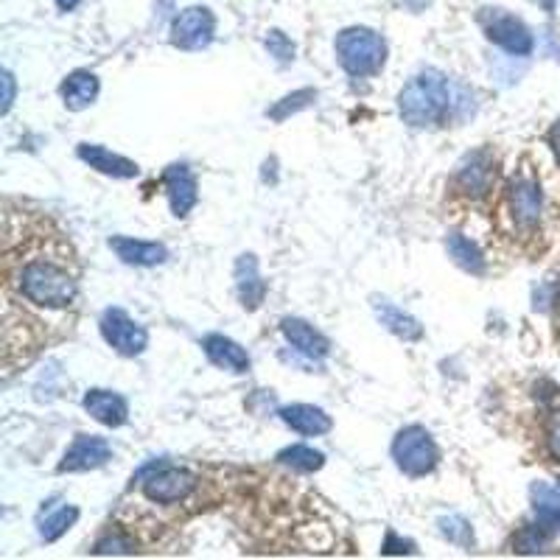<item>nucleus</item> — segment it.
<instances>
[{
	"label": "nucleus",
	"mask_w": 560,
	"mask_h": 560,
	"mask_svg": "<svg viewBox=\"0 0 560 560\" xmlns=\"http://www.w3.org/2000/svg\"><path fill=\"white\" fill-rule=\"evenodd\" d=\"M213 31H216L213 14L202 6H191V9L177 14V20L171 26V42L182 51H199V48H208Z\"/></svg>",
	"instance_id": "obj_9"
},
{
	"label": "nucleus",
	"mask_w": 560,
	"mask_h": 560,
	"mask_svg": "<svg viewBox=\"0 0 560 560\" xmlns=\"http://www.w3.org/2000/svg\"><path fill=\"white\" fill-rule=\"evenodd\" d=\"M79 160H84L87 166L96 168L101 174L118 177V180H132V177H138V166H135L132 160H126L121 154H112L110 149L96 146V143H82V146H79Z\"/></svg>",
	"instance_id": "obj_15"
},
{
	"label": "nucleus",
	"mask_w": 560,
	"mask_h": 560,
	"mask_svg": "<svg viewBox=\"0 0 560 560\" xmlns=\"http://www.w3.org/2000/svg\"><path fill=\"white\" fill-rule=\"evenodd\" d=\"M546 443H549V451L552 457L560 462V412L555 418L549 420V432H546Z\"/></svg>",
	"instance_id": "obj_31"
},
{
	"label": "nucleus",
	"mask_w": 560,
	"mask_h": 560,
	"mask_svg": "<svg viewBox=\"0 0 560 560\" xmlns=\"http://www.w3.org/2000/svg\"><path fill=\"white\" fill-rule=\"evenodd\" d=\"M336 59L350 76H376L387 59V42L370 28H345L336 37Z\"/></svg>",
	"instance_id": "obj_3"
},
{
	"label": "nucleus",
	"mask_w": 560,
	"mask_h": 560,
	"mask_svg": "<svg viewBox=\"0 0 560 560\" xmlns=\"http://www.w3.org/2000/svg\"><path fill=\"white\" fill-rule=\"evenodd\" d=\"M202 348H205V356H208L210 362L216 364V367H222V370H230V373H247V370H250V356H247V350L241 348L238 342H233V339H227V336H205Z\"/></svg>",
	"instance_id": "obj_16"
},
{
	"label": "nucleus",
	"mask_w": 560,
	"mask_h": 560,
	"mask_svg": "<svg viewBox=\"0 0 560 560\" xmlns=\"http://www.w3.org/2000/svg\"><path fill=\"white\" fill-rule=\"evenodd\" d=\"M278 462L283 465H289L294 471H303V474H311V471H317L322 468V451H314V448L308 446H292V448H283L278 454Z\"/></svg>",
	"instance_id": "obj_24"
},
{
	"label": "nucleus",
	"mask_w": 560,
	"mask_h": 560,
	"mask_svg": "<svg viewBox=\"0 0 560 560\" xmlns=\"http://www.w3.org/2000/svg\"><path fill=\"white\" fill-rule=\"evenodd\" d=\"M446 247L448 255L454 258V264L462 266L465 272H471V275H482L485 272V258H482V252L476 250V244L471 238L454 233V236H448Z\"/></svg>",
	"instance_id": "obj_23"
},
{
	"label": "nucleus",
	"mask_w": 560,
	"mask_h": 560,
	"mask_svg": "<svg viewBox=\"0 0 560 560\" xmlns=\"http://www.w3.org/2000/svg\"><path fill=\"white\" fill-rule=\"evenodd\" d=\"M112 448L104 437H93V434H79L73 440V446L65 451V460L59 462V471H90L110 460Z\"/></svg>",
	"instance_id": "obj_11"
},
{
	"label": "nucleus",
	"mask_w": 560,
	"mask_h": 560,
	"mask_svg": "<svg viewBox=\"0 0 560 560\" xmlns=\"http://www.w3.org/2000/svg\"><path fill=\"white\" fill-rule=\"evenodd\" d=\"M163 185H166L171 213L180 216V219L188 216L191 208L196 205V180L194 174H191V168L182 166V163L168 166L166 174H163Z\"/></svg>",
	"instance_id": "obj_12"
},
{
	"label": "nucleus",
	"mask_w": 560,
	"mask_h": 560,
	"mask_svg": "<svg viewBox=\"0 0 560 560\" xmlns=\"http://www.w3.org/2000/svg\"><path fill=\"white\" fill-rule=\"evenodd\" d=\"M62 98H65V107H68V110H87L98 98V79L90 70H76V73H70L68 79H65V84H62Z\"/></svg>",
	"instance_id": "obj_21"
},
{
	"label": "nucleus",
	"mask_w": 560,
	"mask_h": 560,
	"mask_svg": "<svg viewBox=\"0 0 560 560\" xmlns=\"http://www.w3.org/2000/svg\"><path fill=\"white\" fill-rule=\"evenodd\" d=\"M101 334H104V339L121 356H140L146 350V345H149V336L143 331V325H138L121 308H107L104 311V317H101Z\"/></svg>",
	"instance_id": "obj_8"
},
{
	"label": "nucleus",
	"mask_w": 560,
	"mask_h": 560,
	"mask_svg": "<svg viewBox=\"0 0 560 560\" xmlns=\"http://www.w3.org/2000/svg\"><path fill=\"white\" fill-rule=\"evenodd\" d=\"M314 90H297V93H292V96H286L283 101H280L278 107H272L269 110V118L272 121H283V118H289V112H297L303 110V107H308L311 101H314Z\"/></svg>",
	"instance_id": "obj_28"
},
{
	"label": "nucleus",
	"mask_w": 560,
	"mask_h": 560,
	"mask_svg": "<svg viewBox=\"0 0 560 560\" xmlns=\"http://www.w3.org/2000/svg\"><path fill=\"white\" fill-rule=\"evenodd\" d=\"M493 180H496V160L488 149H476V152L465 154L457 171H454V185L465 196H485Z\"/></svg>",
	"instance_id": "obj_10"
},
{
	"label": "nucleus",
	"mask_w": 560,
	"mask_h": 560,
	"mask_svg": "<svg viewBox=\"0 0 560 560\" xmlns=\"http://www.w3.org/2000/svg\"><path fill=\"white\" fill-rule=\"evenodd\" d=\"M392 460L409 476H426L437 465V446L423 426H406L392 443Z\"/></svg>",
	"instance_id": "obj_4"
},
{
	"label": "nucleus",
	"mask_w": 560,
	"mask_h": 560,
	"mask_svg": "<svg viewBox=\"0 0 560 560\" xmlns=\"http://www.w3.org/2000/svg\"><path fill=\"white\" fill-rule=\"evenodd\" d=\"M14 104V76L9 70H3V115L12 110Z\"/></svg>",
	"instance_id": "obj_32"
},
{
	"label": "nucleus",
	"mask_w": 560,
	"mask_h": 560,
	"mask_svg": "<svg viewBox=\"0 0 560 560\" xmlns=\"http://www.w3.org/2000/svg\"><path fill=\"white\" fill-rule=\"evenodd\" d=\"M398 110L406 124L415 129H432L446 121L454 110V96L446 76L437 70H423L406 84L398 96Z\"/></svg>",
	"instance_id": "obj_2"
},
{
	"label": "nucleus",
	"mask_w": 560,
	"mask_h": 560,
	"mask_svg": "<svg viewBox=\"0 0 560 560\" xmlns=\"http://www.w3.org/2000/svg\"><path fill=\"white\" fill-rule=\"evenodd\" d=\"M440 532L446 535L451 544H460V546L474 544V532H471V524L460 516L440 518Z\"/></svg>",
	"instance_id": "obj_27"
},
{
	"label": "nucleus",
	"mask_w": 560,
	"mask_h": 560,
	"mask_svg": "<svg viewBox=\"0 0 560 560\" xmlns=\"http://www.w3.org/2000/svg\"><path fill=\"white\" fill-rule=\"evenodd\" d=\"M549 146H552V152H555V157H558L560 163V121L549 129Z\"/></svg>",
	"instance_id": "obj_34"
},
{
	"label": "nucleus",
	"mask_w": 560,
	"mask_h": 560,
	"mask_svg": "<svg viewBox=\"0 0 560 560\" xmlns=\"http://www.w3.org/2000/svg\"><path fill=\"white\" fill-rule=\"evenodd\" d=\"M6 275L9 286L17 289V294L40 308H70L76 294H79V280L70 269V258H65V250L54 252L45 250L34 252L31 258H6Z\"/></svg>",
	"instance_id": "obj_1"
},
{
	"label": "nucleus",
	"mask_w": 560,
	"mask_h": 560,
	"mask_svg": "<svg viewBox=\"0 0 560 560\" xmlns=\"http://www.w3.org/2000/svg\"><path fill=\"white\" fill-rule=\"evenodd\" d=\"M84 409H87V415H93L98 423L112 426V429L124 426L126 418H129V406H126L124 398H121L118 392L110 390L87 392V395H84Z\"/></svg>",
	"instance_id": "obj_14"
},
{
	"label": "nucleus",
	"mask_w": 560,
	"mask_h": 560,
	"mask_svg": "<svg viewBox=\"0 0 560 560\" xmlns=\"http://www.w3.org/2000/svg\"><path fill=\"white\" fill-rule=\"evenodd\" d=\"M93 552H96V555H129V552H135V546H132L129 538H124V535L115 532V535L101 538Z\"/></svg>",
	"instance_id": "obj_30"
},
{
	"label": "nucleus",
	"mask_w": 560,
	"mask_h": 560,
	"mask_svg": "<svg viewBox=\"0 0 560 560\" xmlns=\"http://www.w3.org/2000/svg\"><path fill=\"white\" fill-rule=\"evenodd\" d=\"M507 205H510V216H513L518 230H535L538 227L544 196H541V182L532 171H518L513 177L510 191H507Z\"/></svg>",
	"instance_id": "obj_6"
},
{
	"label": "nucleus",
	"mask_w": 560,
	"mask_h": 560,
	"mask_svg": "<svg viewBox=\"0 0 560 560\" xmlns=\"http://www.w3.org/2000/svg\"><path fill=\"white\" fill-rule=\"evenodd\" d=\"M373 308H376L378 322H381L390 334L398 336V339H404V342H418L420 336H423L420 322L415 320V317H409V314L401 311L398 306H392L390 300H376Z\"/></svg>",
	"instance_id": "obj_20"
},
{
	"label": "nucleus",
	"mask_w": 560,
	"mask_h": 560,
	"mask_svg": "<svg viewBox=\"0 0 560 560\" xmlns=\"http://www.w3.org/2000/svg\"><path fill=\"white\" fill-rule=\"evenodd\" d=\"M110 247L115 250V255H118L124 264H132V266H157L168 258L166 247H163V244H154V241L112 236Z\"/></svg>",
	"instance_id": "obj_17"
},
{
	"label": "nucleus",
	"mask_w": 560,
	"mask_h": 560,
	"mask_svg": "<svg viewBox=\"0 0 560 560\" xmlns=\"http://www.w3.org/2000/svg\"><path fill=\"white\" fill-rule=\"evenodd\" d=\"M280 418L283 423L294 429V432L306 434V437H317V434L331 432V418L322 412L320 406L311 404H292L280 409Z\"/></svg>",
	"instance_id": "obj_19"
},
{
	"label": "nucleus",
	"mask_w": 560,
	"mask_h": 560,
	"mask_svg": "<svg viewBox=\"0 0 560 560\" xmlns=\"http://www.w3.org/2000/svg\"><path fill=\"white\" fill-rule=\"evenodd\" d=\"M280 331L286 336V342H289L297 353L308 356V359H325V356L331 353V342H328L314 325H308V322L292 320V317H289V320L280 322Z\"/></svg>",
	"instance_id": "obj_13"
},
{
	"label": "nucleus",
	"mask_w": 560,
	"mask_h": 560,
	"mask_svg": "<svg viewBox=\"0 0 560 560\" xmlns=\"http://www.w3.org/2000/svg\"><path fill=\"white\" fill-rule=\"evenodd\" d=\"M146 496L157 504L182 502L196 488V476L185 468H174L168 462H152L140 471Z\"/></svg>",
	"instance_id": "obj_5"
},
{
	"label": "nucleus",
	"mask_w": 560,
	"mask_h": 560,
	"mask_svg": "<svg viewBox=\"0 0 560 560\" xmlns=\"http://www.w3.org/2000/svg\"><path fill=\"white\" fill-rule=\"evenodd\" d=\"M266 51H269V56H275L280 65H289L294 59V42L283 34V31H278V28H272L269 34H266Z\"/></svg>",
	"instance_id": "obj_29"
},
{
	"label": "nucleus",
	"mask_w": 560,
	"mask_h": 560,
	"mask_svg": "<svg viewBox=\"0 0 560 560\" xmlns=\"http://www.w3.org/2000/svg\"><path fill=\"white\" fill-rule=\"evenodd\" d=\"M384 552H387V555L412 552V544H409V541H398V538H395V532H387V544H384Z\"/></svg>",
	"instance_id": "obj_33"
},
{
	"label": "nucleus",
	"mask_w": 560,
	"mask_h": 560,
	"mask_svg": "<svg viewBox=\"0 0 560 560\" xmlns=\"http://www.w3.org/2000/svg\"><path fill=\"white\" fill-rule=\"evenodd\" d=\"M236 292L241 306L250 308V311H255V308L264 303L266 283L261 280V275H258V261H255V255H238Z\"/></svg>",
	"instance_id": "obj_18"
},
{
	"label": "nucleus",
	"mask_w": 560,
	"mask_h": 560,
	"mask_svg": "<svg viewBox=\"0 0 560 560\" xmlns=\"http://www.w3.org/2000/svg\"><path fill=\"white\" fill-rule=\"evenodd\" d=\"M56 6H59V9H65V12H70V9H76V6H79V0H56Z\"/></svg>",
	"instance_id": "obj_35"
},
{
	"label": "nucleus",
	"mask_w": 560,
	"mask_h": 560,
	"mask_svg": "<svg viewBox=\"0 0 560 560\" xmlns=\"http://www.w3.org/2000/svg\"><path fill=\"white\" fill-rule=\"evenodd\" d=\"M482 26H485L488 40L496 42L507 54H532V45H535V42H532L530 28L524 26L518 17H513V14H507L504 9H488V12L482 14Z\"/></svg>",
	"instance_id": "obj_7"
},
{
	"label": "nucleus",
	"mask_w": 560,
	"mask_h": 560,
	"mask_svg": "<svg viewBox=\"0 0 560 560\" xmlns=\"http://www.w3.org/2000/svg\"><path fill=\"white\" fill-rule=\"evenodd\" d=\"M532 504L535 518L549 532H560V493L549 485H532Z\"/></svg>",
	"instance_id": "obj_22"
},
{
	"label": "nucleus",
	"mask_w": 560,
	"mask_h": 560,
	"mask_svg": "<svg viewBox=\"0 0 560 560\" xmlns=\"http://www.w3.org/2000/svg\"><path fill=\"white\" fill-rule=\"evenodd\" d=\"M76 518H79V510H76V507H59L56 513H48V516L42 518L40 535L45 541H56V538H62V535L73 527Z\"/></svg>",
	"instance_id": "obj_25"
},
{
	"label": "nucleus",
	"mask_w": 560,
	"mask_h": 560,
	"mask_svg": "<svg viewBox=\"0 0 560 560\" xmlns=\"http://www.w3.org/2000/svg\"><path fill=\"white\" fill-rule=\"evenodd\" d=\"M549 535H552V532L546 530L544 524L538 521L535 527H524V530L518 532L513 546H516V552L532 555V552H541V549H544L546 541H549Z\"/></svg>",
	"instance_id": "obj_26"
}]
</instances>
